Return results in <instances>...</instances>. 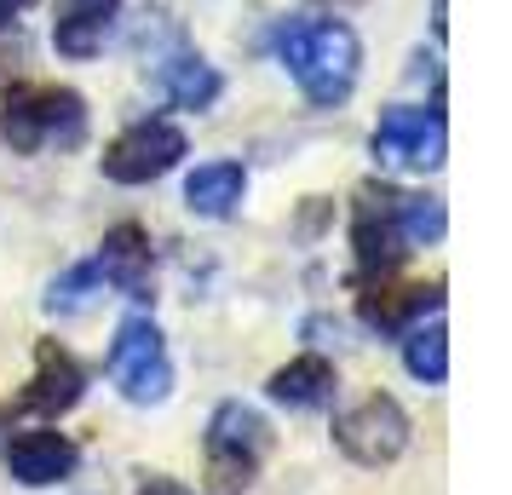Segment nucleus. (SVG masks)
I'll list each match as a JSON object with an SVG mask.
<instances>
[{
    "instance_id": "obj_21",
    "label": "nucleus",
    "mask_w": 512,
    "mask_h": 495,
    "mask_svg": "<svg viewBox=\"0 0 512 495\" xmlns=\"http://www.w3.org/2000/svg\"><path fill=\"white\" fill-rule=\"evenodd\" d=\"M24 6H35V0H0V24H12V12H24Z\"/></svg>"
},
{
    "instance_id": "obj_7",
    "label": "nucleus",
    "mask_w": 512,
    "mask_h": 495,
    "mask_svg": "<svg viewBox=\"0 0 512 495\" xmlns=\"http://www.w3.org/2000/svg\"><path fill=\"white\" fill-rule=\"evenodd\" d=\"M443 110H420V104H397L386 116L374 121V156L386 167H420L432 173L443 162Z\"/></svg>"
},
{
    "instance_id": "obj_14",
    "label": "nucleus",
    "mask_w": 512,
    "mask_h": 495,
    "mask_svg": "<svg viewBox=\"0 0 512 495\" xmlns=\"http://www.w3.org/2000/svg\"><path fill=\"white\" fill-rule=\"evenodd\" d=\"M271 398L288 409H323L334 398V363L328 357H294L271 375Z\"/></svg>"
},
{
    "instance_id": "obj_3",
    "label": "nucleus",
    "mask_w": 512,
    "mask_h": 495,
    "mask_svg": "<svg viewBox=\"0 0 512 495\" xmlns=\"http://www.w3.org/2000/svg\"><path fill=\"white\" fill-rule=\"evenodd\" d=\"M271 449V426L248 403H219L208 421V478L219 495H242Z\"/></svg>"
},
{
    "instance_id": "obj_11",
    "label": "nucleus",
    "mask_w": 512,
    "mask_h": 495,
    "mask_svg": "<svg viewBox=\"0 0 512 495\" xmlns=\"http://www.w3.org/2000/svg\"><path fill=\"white\" fill-rule=\"evenodd\" d=\"M98 277L127 300H150V236L139 225H116L98 248Z\"/></svg>"
},
{
    "instance_id": "obj_13",
    "label": "nucleus",
    "mask_w": 512,
    "mask_h": 495,
    "mask_svg": "<svg viewBox=\"0 0 512 495\" xmlns=\"http://www.w3.org/2000/svg\"><path fill=\"white\" fill-rule=\"evenodd\" d=\"M242 190H248V173L236 162H208L185 179V202H190V213H202V219H225V213H236Z\"/></svg>"
},
{
    "instance_id": "obj_17",
    "label": "nucleus",
    "mask_w": 512,
    "mask_h": 495,
    "mask_svg": "<svg viewBox=\"0 0 512 495\" xmlns=\"http://www.w3.org/2000/svg\"><path fill=\"white\" fill-rule=\"evenodd\" d=\"M403 363H409V375L415 380L443 386V375H449V334H443V323L409 329V340H403Z\"/></svg>"
},
{
    "instance_id": "obj_12",
    "label": "nucleus",
    "mask_w": 512,
    "mask_h": 495,
    "mask_svg": "<svg viewBox=\"0 0 512 495\" xmlns=\"http://www.w3.org/2000/svg\"><path fill=\"white\" fill-rule=\"evenodd\" d=\"M121 0H64L58 6V24H52V47L64 58H93L104 52L110 29H116Z\"/></svg>"
},
{
    "instance_id": "obj_2",
    "label": "nucleus",
    "mask_w": 512,
    "mask_h": 495,
    "mask_svg": "<svg viewBox=\"0 0 512 495\" xmlns=\"http://www.w3.org/2000/svg\"><path fill=\"white\" fill-rule=\"evenodd\" d=\"M0 139L12 150H75L87 139V98L70 93V87H12L6 104H0Z\"/></svg>"
},
{
    "instance_id": "obj_19",
    "label": "nucleus",
    "mask_w": 512,
    "mask_h": 495,
    "mask_svg": "<svg viewBox=\"0 0 512 495\" xmlns=\"http://www.w3.org/2000/svg\"><path fill=\"white\" fill-rule=\"evenodd\" d=\"M93 288H98V265H75L70 277H58L47 294V306L52 311H81L87 300H93Z\"/></svg>"
},
{
    "instance_id": "obj_4",
    "label": "nucleus",
    "mask_w": 512,
    "mask_h": 495,
    "mask_svg": "<svg viewBox=\"0 0 512 495\" xmlns=\"http://www.w3.org/2000/svg\"><path fill=\"white\" fill-rule=\"evenodd\" d=\"M110 380L133 403H162L173 392V363H167V340L150 317H127L110 346Z\"/></svg>"
},
{
    "instance_id": "obj_1",
    "label": "nucleus",
    "mask_w": 512,
    "mask_h": 495,
    "mask_svg": "<svg viewBox=\"0 0 512 495\" xmlns=\"http://www.w3.org/2000/svg\"><path fill=\"white\" fill-rule=\"evenodd\" d=\"M277 58L311 104H346L363 70V47L340 18H294L277 29Z\"/></svg>"
},
{
    "instance_id": "obj_20",
    "label": "nucleus",
    "mask_w": 512,
    "mask_h": 495,
    "mask_svg": "<svg viewBox=\"0 0 512 495\" xmlns=\"http://www.w3.org/2000/svg\"><path fill=\"white\" fill-rule=\"evenodd\" d=\"M139 495H190V490H185V484H173V478H150Z\"/></svg>"
},
{
    "instance_id": "obj_10",
    "label": "nucleus",
    "mask_w": 512,
    "mask_h": 495,
    "mask_svg": "<svg viewBox=\"0 0 512 495\" xmlns=\"http://www.w3.org/2000/svg\"><path fill=\"white\" fill-rule=\"evenodd\" d=\"M6 467H12L18 484L41 490V484H58V478L75 472V444L64 432H18V438L6 444Z\"/></svg>"
},
{
    "instance_id": "obj_8",
    "label": "nucleus",
    "mask_w": 512,
    "mask_h": 495,
    "mask_svg": "<svg viewBox=\"0 0 512 495\" xmlns=\"http://www.w3.org/2000/svg\"><path fill=\"white\" fill-rule=\"evenodd\" d=\"M351 242H357V265L369 277L397 271V260L409 254V242L397 231V190L392 185H363L357 213H351Z\"/></svg>"
},
{
    "instance_id": "obj_6",
    "label": "nucleus",
    "mask_w": 512,
    "mask_h": 495,
    "mask_svg": "<svg viewBox=\"0 0 512 495\" xmlns=\"http://www.w3.org/2000/svg\"><path fill=\"white\" fill-rule=\"evenodd\" d=\"M179 156H185V133H179L173 121L150 116V121H133V127L104 150V173H110L116 185H150V179H162L167 167H179Z\"/></svg>"
},
{
    "instance_id": "obj_5",
    "label": "nucleus",
    "mask_w": 512,
    "mask_h": 495,
    "mask_svg": "<svg viewBox=\"0 0 512 495\" xmlns=\"http://www.w3.org/2000/svg\"><path fill=\"white\" fill-rule=\"evenodd\" d=\"M334 438H340V449L357 467H386V461H397L409 449V415H403L397 398L374 392V398H363L357 409H346L334 421Z\"/></svg>"
},
{
    "instance_id": "obj_18",
    "label": "nucleus",
    "mask_w": 512,
    "mask_h": 495,
    "mask_svg": "<svg viewBox=\"0 0 512 495\" xmlns=\"http://www.w3.org/2000/svg\"><path fill=\"white\" fill-rule=\"evenodd\" d=\"M397 231H403L409 248L438 242L443 236V202H432V196H403V190H397Z\"/></svg>"
},
{
    "instance_id": "obj_15",
    "label": "nucleus",
    "mask_w": 512,
    "mask_h": 495,
    "mask_svg": "<svg viewBox=\"0 0 512 495\" xmlns=\"http://www.w3.org/2000/svg\"><path fill=\"white\" fill-rule=\"evenodd\" d=\"M443 306V288H403V294H363V323L380 334H409L415 317Z\"/></svg>"
},
{
    "instance_id": "obj_16",
    "label": "nucleus",
    "mask_w": 512,
    "mask_h": 495,
    "mask_svg": "<svg viewBox=\"0 0 512 495\" xmlns=\"http://www.w3.org/2000/svg\"><path fill=\"white\" fill-rule=\"evenodd\" d=\"M162 87H167V98H173L179 110H208L225 81H219V70L202 64V58H173V64L162 70Z\"/></svg>"
},
{
    "instance_id": "obj_9",
    "label": "nucleus",
    "mask_w": 512,
    "mask_h": 495,
    "mask_svg": "<svg viewBox=\"0 0 512 495\" xmlns=\"http://www.w3.org/2000/svg\"><path fill=\"white\" fill-rule=\"evenodd\" d=\"M81 392H87V369L58 340H41L35 346V380H29V392L18 403L24 409H41V415H64V409L81 403Z\"/></svg>"
}]
</instances>
